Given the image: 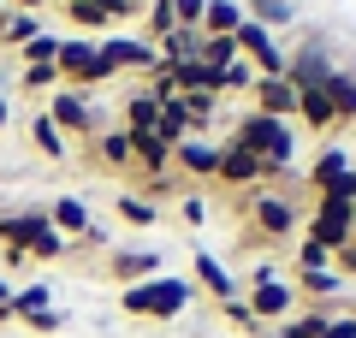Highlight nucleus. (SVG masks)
<instances>
[{
    "label": "nucleus",
    "mask_w": 356,
    "mask_h": 338,
    "mask_svg": "<svg viewBox=\"0 0 356 338\" xmlns=\"http://www.w3.org/2000/svg\"><path fill=\"white\" fill-rule=\"evenodd\" d=\"M232 149L255 154V161L267 166V178H291V154H297V131L285 125V119H267V113H243V119H232Z\"/></svg>",
    "instance_id": "obj_1"
},
{
    "label": "nucleus",
    "mask_w": 356,
    "mask_h": 338,
    "mask_svg": "<svg viewBox=\"0 0 356 338\" xmlns=\"http://www.w3.org/2000/svg\"><path fill=\"white\" fill-rule=\"evenodd\" d=\"M119 309H125L131 321H178V314L191 309V279H172V273L143 279V285L119 291Z\"/></svg>",
    "instance_id": "obj_2"
},
{
    "label": "nucleus",
    "mask_w": 356,
    "mask_h": 338,
    "mask_svg": "<svg viewBox=\"0 0 356 338\" xmlns=\"http://www.w3.org/2000/svg\"><path fill=\"white\" fill-rule=\"evenodd\" d=\"M297 220L303 214H297L291 196H280V190H250V225H243L238 238L243 243H285Z\"/></svg>",
    "instance_id": "obj_3"
},
{
    "label": "nucleus",
    "mask_w": 356,
    "mask_h": 338,
    "mask_svg": "<svg viewBox=\"0 0 356 338\" xmlns=\"http://www.w3.org/2000/svg\"><path fill=\"white\" fill-rule=\"evenodd\" d=\"M54 77H60V89H77V95H89V89H102L107 65H102V48H95V36H65L60 42V60H54Z\"/></svg>",
    "instance_id": "obj_4"
},
{
    "label": "nucleus",
    "mask_w": 356,
    "mask_h": 338,
    "mask_svg": "<svg viewBox=\"0 0 356 338\" xmlns=\"http://www.w3.org/2000/svg\"><path fill=\"white\" fill-rule=\"evenodd\" d=\"M303 238L309 243H321V250H344V243L356 238V202H344V196H315V208L303 214Z\"/></svg>",
    "instance_id": "obj_5"
},
{
    "label": "nucleus",
    "mask_w": 356,
    "mask_h": 338,
    "mask_svg": "<svg viewBox=\"0 0 356 338\" xmlns=\"http://www.w3.org/2000/svg\"><path fill=\"white\" fill-rule=\"evenodd\" d=\"M42 113L60 125V137H89V143L102 137V113L89 107V95H77V89H54Z\"/></svg>",
    "instance_id": "obj_6"
},
{
    "label": "nucleus",
    "mask_w": 356,
    "mask_h": 338,
    "mask_svg": "<svg viewBox=\"0 0 356 338\" xmlns=\"http://www.w3.org/2000/svg\"><path fill=\"white\" fill-rule=\"evenodd\" d=\"M232 42H238V60L255 65V77H285V54H280V42H273V30H261L255 18H243V24L232 30Z\"/></svg>",
    "instance_id": "obj_7"
},
{
    "label": "nucleus",
    "mask_w": 356,
    "mask_h": 338,
    "mask_svg": "<svg viewBox=\"0 0 356 338\" xmlns=\"http://www.w3.org/2000/svg\"><path fill=\"white\" fill-rule=\"evenodd\" d=\"M95 48H102V65L107 72H161V48H154V42H143V36H102L95 42Z\"/></svg>",
    "instance_id": "obj_8"
},
{
    "label": "nucleus",
    "mask_w": 356,
    "mask_h": 338,
    "mask_svg": "<svg viewBox=\"0 0 356 338\" xmlns=\"http://www.w3.org/2000/svg\"><path fill=\"white\" fill-rule=\"evenodd\" d=\"M309 184H315V196H344L356 202V166L344 149H321V161L309 166Z\"/></svg>",
    "instance_id": "obj_9"
},
{
    "label": "nucleus",
    "mask_w": 356,
    "mask_h": 338,
    "mask_svg": "<svg viewBox=\"0 0 356 338\" xmlns=\"http://www.w3.org/2000/svg\"><path fill=\"white\" fill-rule=\"evenodd\" d=\"M243 309L255 314V321H291V309H297V291H291V279H267V285H250L243 291Z\"/></svg>",
    "instance_id": "obj_10"
},
{
    "label": "nucleus",
    "mask_w": 356,
    "mask_h": 338,
    "mask_svg": "<svg viewBox=\"0 0 356 338\" xmlns=\"http://www.w3.org/2000/svg\"><path fill=\"white\" fill-rule=\"evenodd\" d=\"M214 178H220L226 190H261V184H267V166L255 161V154H243V149H232V143H226V149H220Z\"/></svg>",
    "instance_id": "obj_11"
},
{
    "label": "nucleus",
    "mask_w": 356,
    "mask_h": 338,
    "mask_svg": "<svg viewBox=\"0 0 356 338\" xmlns=\"http://www.w3.org/2000/svg\"><path fill=\"white\" fill-rule=\"evenodd\" d=\"M327 72H332V54L321 48V42H309V48L285 54V83H291V89H315Z\"/></svg>",
    "instance_id": "obj_12"
},
{
    "label": "nucleus",
    "mask_w": 356,
    "mask_h": 338,
    "mask_svg": "<svg viewBox=\"0 0 356 338\" xmlns=\"http://www.w3.org/2000/svg\"><path fill=\"white\" fill-rule=\"evenodd\" d=\"M107 279H113L119 291L143 285V279H161V255L154 250H119L113 261H107Z\"/></svg>",
    "instance_id": "obj_13"
},
{
    "label": "nucleus",
    "mask_w": 356,
    "mask_h": 338,
    "mask_svg": "<svg viewBox=\"0 0 356 338\" xmlns=\"http://www.w3.org/2000/svg\"><path fill=\"white\" fill-rule=\"evenodd\" d=\"M36 232H48V208H18L0 214V250H30Z\"/></svg>",
    "instance_id": "obj_14"
},
{
    "label": "nucleus",
    "mask_w": 356,
    "mask_h": 338,
    "mask_svg": "<svg viewBox=\"0 0 356 338\" xmlns=\"http://www.w3.org/2000/svg\"><path fill=\"white\" fill-rule=\"evenodd\" d=\"M250 101H255V113H267V119H285V125H291V113H297V89L285 83V77H255Z\"/></svg>",
    "instance_id": "obj_15"
},
{
    "label": "nucleus",
    "mask_w": 356,
    "mask_h": 338,
    "mask_svg": "<svg viewBox=\"0 0 356 338\" xmlns=\"http://www.w3.org/2000/svg\"><path fill=\"white\" fill-rule=\"evenodd\" d=\"M172 166H178V172H191V178H214L220 149L208 137H184V143H172Z\"/></svg>",
    "instance_id": "obj_16"
},
{
    "label": "nucleus",
    "mask_w": 356,
    "mask_h": 338,
    "mask_svg": "<svg viewBox=\"0 0 356 338\" xmlns=\"http://www.w3.org/2000/svg\"><path fill=\"white\" fill-rule=\"evenodd\" d=\"M48 220H54V232H60V238H72V243H77V238L89 232V225H95V214H89V208H83L77 196H54Z\"/></svg>",
    "instance_id": "obj_17"
},
{
    "label": "nucleus",
    "mask_w": 356,
    "mask_h": 338,
    "mask_svg": "<svg viewBox=\"0 0 356 338\" xmlns=\"http://www.w3.org/2000/svg\"><path fill=\"white\" fill-rule=\"evenodd\" d=\"M154 125H161V101L149 95V89H137V95L125 101V137H154Z\"/></svg>",
    "instance_id": "obj_18"
},
{
    "label": "nucleus",
    "mask_w": 356,
    "mask_h": 338,
    "mask_svg": "<svg viewBox=\"0 0 356 338\" xmlns=\"http://www.w3.org/2000/svg\"><path fill=\"white\" fill-rule=\"evenodd\" d=\"M321 89H327L332 113H339V125H356V77H350V72H339V65H332V72L321 77Z\"/></svg>",
    "instance_id": "obj_19"
},
{
    "label": "nucleus",
    "mask_w": 356,
    "mask_h": 338,
    "mask_svg": "<svg viewBox=\"0 0 356 338\" xmlns=\"http://www.w3.org/2000/svg\"><path fill=\"white\" fill-rule=\"evenodd\" d=\"M297 119H303L309 131H332L339 125V113H332V101H327V89H297Z\"/></svg>",
    "instance_id": "obj_20"
},
{
    "label": "nucleus",
    "mask_w": 356,
    "mask_h": 338,
    "mask_svg": "<svg viewBox=\"0 0 356 338\" xmlns=\"http://www.w3.org/2000/svg\"><path fill=\"white\" fill-rule=\"evenodd\" d=\"M89 154H95V166H107V172H131V137L125 131H102V137L89 143Z\"/></svg>",
    "instance_id": "obj_21"
},
{
    "label": "nucleus",
    "mask_w": 356,
    "mask_h": 338,
    "mask_svg": "<svg viewBox=\"0 0 356 338\" xmlns=\"http://www.w3.org/2000/svg\"><path fill=\"white\" fill-rule=\"evenodd\" d=\"M196 285H202L214 303H232V297H238V279H232L214 255H196Z\"/></svg>",
    "instance_id": "obj_22"
},
{
    "label": "nucleus",
    "mask_w": 356,
    "mask_h": 338,
    "mask_svg": "<svg viewBox=\"0 0 356 338\" xmlns=\"http://www.w3.org/2000/svg\"><path fill=\"white\" fill-rule=\"evenodd\" d=\"M42 30H48V24H42V18L36 13H13V6H6V13H0V42H6V48H24V42L30 36H42Z\"/></svg>",
    "instance_id": "obj_23"
},
{
    "label": "nucleus",
    "mask_w": 356,
    "mask_h": 338,
    "mask_svg": "<svg viewBox=\"0 0 356 338\" xmlns=\"http://www.w3.org/2000/svg\"><path fill=\"white\" fill-rule=\"evenodd\" d=\"M30 143H36V154L42 161H65V137H60V125H54L48 113H30Z\"/></svg>",
    "instance_id": "obj_24"
},
{
    "label": "nucleus",
    "mask_w": 356,
    "mask_h": 338,
    "mask_svg": "<svg viewBox=\"0 0 356 338\" xmlns=\"http://www.w3.org/2000/svg\"><path fill=\"white\" fill-rule=\"evenodd\" d=\"M291 291L297 297H315V303H332L344 291V279L332 273V267H321V273H291Z\"/></svg>",
    "instance_id": "obj_25"
},
{
    "label": "nucleus",
    "mask_w": 356,
    "mask_h": 338,
    "mask_svg": "<svg viewBox=\"0 0 356 338\" xmlns=\"http://www.w3.org/2000/svg\"><path fill=\"white\" fill-rule=\"evenodd\" d=\"M332 314L339 309H327V303H321V309H303V314H291V321H280V338H321Z\"/></svg>",
    "instance_id": "obj_26"
},
{
    "label": "nucleus",
    "mask_w": 356,
    "mask_h": 338,
    "mask_svg": "<svg viewBox=\"0 0 356 338\" xmlns=\"http://www.w3.org/2000/svg\"><path fill=\"white\" fill-rule=\"evenodd\" d=\"M238 24H243V6H238V0H208V13H202V36H232Z\"/></svg>",
    "instance_id": "obj_27"
},
{
    "label": "nucleus",
    "mask_w": 356,
    "mask_h": 338,
    "mask_svg": "<svg viewBox=\"0 0 356 338\" xmlns=\"http://www.w3.org/2000/svg\"><path fill=\"white\" fill-rule=\"evenodd\" d=\"M60 42H65V36H54V30L30 36L24 48H18V72H24V65H54V60H60Z\"/></svg>",
    "instance_id": "obj_28"
},
{
    "label": "nucleus",
    "mask_w": 356,
    "mask_h": 338,
    "mask_svg": "<svg viewBox=\"0 0 356 338\" xmlns=\"http://www.w3.org/2000/svg\"><path fill=\"white\" fill-rule=\"evenodd\" d=\"M196 48H202V30H172V36L161 42V65H184V60H196Z\"/></svg>",
    "instance_id": "obj_29"
},
{
    "label": "nucleus",
    "mask_w": 356,
    "mask_h": 338,
    "mask_svg": "<svg viewBox=\"0 0 356 338\" xmlns=\"http://www.w3.org/2000/svg\"><path fill=\"white\" fill-rule=\"evenodd\" d=\"M196 60H202L208 72H226V65L238 60V42H232V36H202V48H196Z\"/></svg>",
    "instance_id": "obj_30"
},
{
    "label": "nucleus",
    "mask_w": 356,
    "mask_h": 338,
    "mask_svg": "<svg viewBox=\"0 0 356 338\" xmlns=\"http://www.w3.org/2000/svg\"><path fill=\"white\" fill-rule=\"evenodd\" d=\"M72 255V238H60L48 220V232H36V243H30V261H65Z\"/></svg>",
    "instance_id": "obj_31"
},
{
    "label": "nucleus",
    "mask_w": 356,
    "mask_h": 338,
    "mask_svg": "<svg viewBox=\"0 0 356 338\" xmlns=\"http://www.w3.org/2000/svg\"><path fill=\"white\" fill-rule=\"evenodd\" d=\"M60 13L72 18V24H83V30H102L107 24V6H102V0H60Z\"/></svg>",
    "instance_id": "obj_32"
},
{
    "label": "nucleus",
    "mask_w": 356,
    "mask_h": 338,
    "mask_svg": "<svg viewBox=\"0 0 356 338\" xmlns=\"http://www.w3.org/2000/svg\"><path fill=\"white\" fill-rule=\"evenodd\" d=\"M119 220L137 225V232H149V225L161 220V208H154V202H143V196H119Z\"/></svg>",
    "instance_id": "obj_33"
},
{
    "label": "nucleus",
    "mask_w": 356,
    "mask_h": 338,
    "mask_svg": "<svg viewBox=\"0 0 356 338\" xmlns=\"http://www.w3.org/2000/svg\"><path fill=\"white\" fill-rule=\"evenodd\" d=\"M250 18L261 30H273V24H291V0H250Z\"/></svg>",
    "instance_id": "obj_34"
},
{
    "label": "nucleus",
    "mask_w": 356,
    "mask_h": 338,
    "mask_svg": "<svg viewBox=\"0 0 356 338\" xmlns=\"http://www.w3.org/2000/svg\"><path fill=\"white\" fill-rule=\"evenodd\" d=\"M48 309V285H24V291H13V321H30V314H42Z\"/></svg>",
    "instance_id": "obj_35"
},
{
    "label": "nucleus",
    "mask_w": 356,
    "mask_h": 338,
    "mask_svg": "<svg viewBox=\"0 0 356 338\" xmlns=\"http://www.w3.org/2000/svg\"><path fill=\"white\" fill-rule=\"evenodd\" d=\"M232 89H243V95L255 89V65L250 60H232L226 72H220V95H232Z\"/></svg>",
    "instance_id": "obj_36"
},
{
    "label": "nucleus",
    "mask_w": 356,
    "mask_h": 338,
    "mask_svg": "<svg viewBox=\"0 0 356 338\" xmlns=\"http://www.w3.org/2000/svg\"><path fill=\"white\" fill-rule=\"evenodd\" d=\"M321 267H332V255L327 250H321V243H297V267H291V273H321Z\"/></svg>",
    "instance_id": "obj_37"
},
{
    "label": "nucleus",
    "mask_w": 356,
    "mask_h": 338,
    "mask_svg": "<svg viewBox=\"0 0 356 338\" xmlns=\"http://www.w3.org/2000/svg\"><path fill=\"white\" fill-rule=\"evenodd\" d=\"M220 314H226V326H238V332H261V321H255V314L250 309H243V297H232V303H220Z\"/></svg>",
    "instance_id": "obj_38"
},
{
    "label": "nucleus",
    "mask_w": 356,
    "mask_h": 338,
    "mask_svg": "<svg viewBox=\"0 0 356 338\" xmlns=\"http://www.w3.org/2000/svg\"><path fill=\"white\" fill-rule=\"evenodd\" d=\"M18 83L30 89V95H48V89H60V77H54V65H24V77Z\"/></svg>",
    "instance_id": "obj_39"
},
{
    "label": "nucleus",
    "mask_w": 356,
    "mask_h": 338,
    "mask_svg": "<svg viewBox=\"0 0 356 338\" xmlns=\"http://www.w3.org/2000/svg\"><path fill=\"white\" fill-rule=\"evenodd\" d=\"M202 13H208V0H172L178 30H202Z\"/></svg>",
    "instance_id": "obj_40"
},
{
    "label": "nucleus",
    "mask_w": 356,
    "mask_h": 338,
    "mask_svg": "<svg viewBox=\"0 0 356 338\" xmlns=\"http://www.w3.org/2000/svg\"><path fill=\"white\" fill-rule=\"evenodd\" d=\"M332 273H339V279H356V243L332 250Z\"/></svg>",
    "instance_id": "obj_41"
},
{
    "label": "nucleus",
    "mask_w": 356,
    "mask_h": 338,
    "mask_svg": "<svg viewBox=\"0 0 356 338\" xmlns=\"http://www.w3.org/2000/svg\"><path fill=\"white\" fill-rule=\"evenodd\" d=\"M24 326H36V332H60V326H65V314H60V309H42V314H30Z\"/></svg>",
    "instance_id": "obj_42"
},
{
    "label": "nucleus",
    "mask_w": 356,
    "mask_h": 338,
    "mask_svg": "<svg viewBox=\"0 0 356 338\" xmlns=\"http://www.w3.org/2000/svg\"><path fill=\"white\" fill-rule=\"evenodd\" d=\"M321 338H356V314H332Z\"/></svg>",
    "instance_id": "obj_43"
},
{
    "label": "nucleus",
    "mask_w": 356,
    "mask_h": 338,
    "mask_svg": "<svg viewBox=\"0 0 356 338\" xmlns=\"http://www.w3.org/2000/svg\"><path fill=\"white\" fill-rule=\"evenodd\" d=\"M72 250H107V225L95 220V225H89V232H83V238L72 243Z\"/></svg>",
    "instance_id": "obj_44"
},
{
    "label": "nucleus",
    "mask_w": 356,
    "mask_h": 338,
    "mask_svg": "<svg viewBox=\"0 0 356 338\" xmlns=\"http://www.w3.org/2000/svg\"><path fill=\"white\" fill-rule=\"evenodd\" d=\"M178 214H184V225H202V220H208L202 196H184V202H178Z\"/></svg>",
    "instance_id": "obj_45"
},
{
    "label": "nucleus",
    "mask_w": 356,
    "mask_h": 338,
    "mask_svg": "<svg viewBox=\"0 0 356 338\" xmlns=\"http://www.w3.org/2000/svg\"><path fill=\"white\" fill-rule=\"evenodd\" d=\"M267 279H280V267H273V261H255L250 267V285H267Z\"/></svg>",
    "instance_id": "obj_46"
},
{
    "label": "nucleus",
    "mask_w": 356,
    "mask_h": 338,
    "mask_svg": "<svg viewBox=\"0 0 356 338\" xmlns=\"http://www.w3.org/2000/svg\"><path fill=\"white\" fill-rule=\"evenodd\" d=\"M0 267H30V250H0Z\"/></svg>",
    "instance_id": "obj_47"
},
{
    "label": "nucleus",
    "mask_w": 356,
    "mask_h": 338,
    "mask_svg": "<svg viewBox=\"0 0 356 338\" xmlns=\"http://www.w3.org/2000/svg\"><path fill=\"white\" fill-rule=\"evenodd\" d=\"M48 0H13V13H42Z\"/></svg>",
    "instance_id": "obj_48"
},
{
    "label": "nucleus",
    "mask_w": 356,
    "mask_h": 338,
    "mask_svg": "<svg viewBox=\"0 0 356 338\" xmlns=\"http://www.w3.org/2000/svg\"><path fill=\"white\" fill-rule=\"evenodd\" d=\"M0 131H6V95H0Z\"/></svg>",
    "instance_id": "obj_49"
},
{
    "label": "nucleus",
    "mask_w": 356,
    "mask_h": 338,
    "mask_svg": "<svg viewBox=\"0 0 356 338\" xmlns=\"http://www.w3.org/2000/svg\"><path fill=\"white\" fill-rule=\"evenodd\" d=\"M0 95H6V72H0Z\"/></svg>",
    "instance_id": "obj_50"
},
{
    "label": "nucleus",
    "mask_w": 356,
    "mask_h": 338,
    "mask_svg": "<svg viewBox=\"0 0 356 338\" xmlns=\"http://www.w3.org/2000/svg\"><path fill=\"white\" fill-rule=\"evenodd\" d=\"M350 243H356V238H350Z\"/></svg>",
    "instance_id": "obj_51"
}]
</instances>
